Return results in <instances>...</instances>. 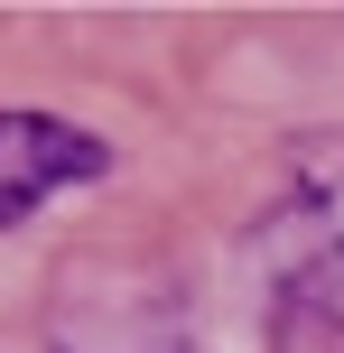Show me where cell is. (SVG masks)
I'll list each match as a JSON object with an SVG mask.
<instances>
[{"label": "cell", "instance_id": "obj_1", "mask_svg": "<svg viewBox=\"0 0 344 353\" xmlns=\"http://www.w3.org/2000/svg\"><path fill=\"white\" fill-rule=\"evenodd\" d=\"M103 168H112V149L93 140V130L56 121V112H0V232L28 223L47 195L93 186Z\"/></svg>", "mask_w": 344, "mask_h": 353}]
</instances>
